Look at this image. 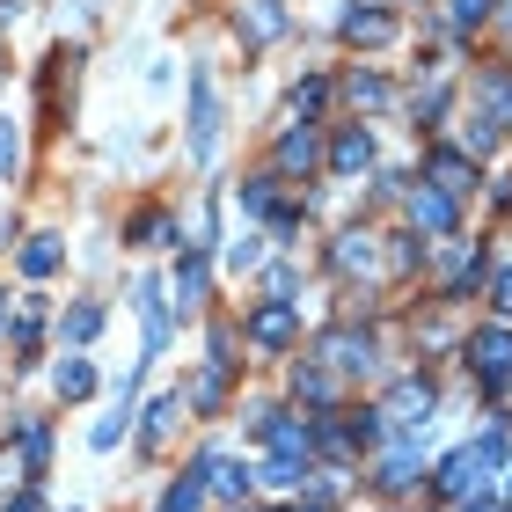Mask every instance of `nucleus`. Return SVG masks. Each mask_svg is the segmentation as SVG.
<instances>
[{
    "instance_id": "nucleus-1",
    "label": "nucleus",
    "mask_w": 512,
    "mask_h": 512,
    "mask_svg": "<svg viewBox=\"0 0 512 512\" xmlns=\"http://www.w3.org/2000/svg\"><path fill=\"white\" fill-rule=\"evenodd\" d=\"M498 461H505V425L491 417V425H483V439H469V447L447 454V469H439V491L461 498V505L483 498V491H491V469H498Z\"/></svg>"
},
{
    "instance_id": "nucleus-2",
    "label": "nucleus",
    "mask_w": 512,
    "mask_h": 512,
    "mask_svg": "<svg viewBox=\"0 0 512 512\" xmlns=\"http://www.w3.org/2000/svg\"><path fill=\"white\" fill-rule=\"evenodd\" d=\"M300 300H256V308L242 315V337L256 344V352H286V344L300 337Z\"/></svg>"
},
{
    "instance_id": "nucleus-3",
    "label": "nucleus",
    "mask_w": 512,
    "mask_h": 512,
    "mask_svg": "<svg viewBox=\"0 0 512 512\" xmlns=\"http://www.w3.org/2000/svg\"><path fill=\"white\" fill-rule=\"evenodd\" d=\"M191 476L205 483V498H227V505H242V498H249V469H242V461L227 454V447H205V454L191 461Z\"/></svg>"
},
{
    "instance_id": "nucleus-4",
    "label": "nucleus",
    "mask_w": 512,
    "mask_h": 512,
    "mask_svg": "<svg viewBox=\"0 0 512 512\" xmlns=\"http://www.w3.org/2000/svg\"><path fill=\"white\" fill-rule=\"evenodd\" d=\"M220 147V103H213V74L191 66V161H213Z\"/></svg>"
},
{
    "instance_id": "nucleus-5",
    "label": "nucleus",
    "mask_w": 512,
    "mask_h": 512,
    "mask_svg": "<svg viewBox=\"0 0 512 512\" xmlns=\"http://www.w3.org/2000/svg\"><path fill=\"white\" fill-rule=\"evenodd\" d=\"M235 30H242L249 44H278L293 22H286V8H278V0H235Z\"/></svg>"
},
{
    "instance_id": "nucleus-6",
    "label": "nucleus",
    "mask_w": 512,
    "mask_h": 512,
    "mask_svg": "<svg viewBox=\"0 0 512 512\" xmlns=\"http://www.w3.org/2000/svg\"><path fill=\"white\" fill-rule=\"evenodd\" d=\"M15 447H22V483H37L52 469V425L44 417H15Z\"/></svg>"
},
{
    "instance_id": "nucleus-7",
    "label": "nucleus",
    "mask_w": 512,
    "mask_h": 512,
    "mask_svg": "<svg viewBox=\"0 0 512 512\" xmlns=\"http://www.w3.org/2000/svg\"><path fill=\"white\" fill-rule=\"evenodd\" d=\"M322 359H330L337 374H374V337L366 330H337V337H322Z\"/></svg>"
},
{
    "instance_id": "nucleus-8",
    "label": "nucleus",
    "mask_w": 512,
    "mask_h": 512,
    "mask_svg": "<svg viewBox=\"0 0 512 512\" xmlns=\"http://www.w3.org/2000/svg\"><path fill=\"white\" fill-rule=\"evenodd\" d=\"M205 293H213V264H205V249H183L176 256V308H205Z\"/></svg>"
},
{
    "instance_id": "nucleus-9",
    "label": "nucleus",
    "mask_w": 512,
    "mask_h": 512,
    "mask_svg": "<svg viewBox=\"0 0 512 512\" xmlns=\"http://www.w3.org/2000/svg\"><path fill=\"white\" fill-rule=\"evenodd\" d=\"M125 432H139V395H118V403H110V417H96V425H88V447L110 454Z\"/></svg>"
},
{
    "instance_id": "nucleus-10",
    "label": "nucleus",
    "mask_w": 512,
    "mask_h": 512,
    "mask_svg": "<svg viewBox=\"0 0 512 512\" xmlns=\"http://www.w3.org/2000/svg\"><path fill=\"white\" fill-rule=\"evenodd\" d=\"M469 352H476V374L491 381V388H505V381H512V337H505V330H483Z\"/></svg>"
},
{
    "instance_id": "nucleus-11",
    "label": "nucleus",
    "mask_w": 512,
    "mask_h": 512,
    "mask_svg": "<svg viewBox=\"0 0 512 512\" xmlns=\"http://www.w3.org/2000/svg\"><path fill=\"white\" fill-rule=\"evenodd\" d=\"M176 425H183V388H176V395H154V403L139 410V439H147V447H161Z\"/></svg>"
},
{
    "instance_id": "nucleus-12",
    "label": "nucleus",
    "mask_w": 512,
    "mask_h": 512,
    "mask_svg": "<svg viewBox=\"0 0 512 512\" xmlns=\"http://www.w3.org/2000/svg\"><path fill=\"white\" fill-rule=\"evenodd\" d=\"M417 476H425V454H417V447H403V439H395V447L381 454V476H374V483H381V491H410Z\"/></svg>"
},
{
    "instance_id": "nucleus-13",
    "label": "nucleus",
    "mask_w": 512,
    "mask_h": 512,
    "mask_svg": "<svg viewBox=\"0 0 512 512\" xmlns=\"http://www.w3.org/2000/svg\"><path fill=\"white\" fill-rule=\"evenodd\" d=\"M425 410H432V388H425V381H403V388H395V403H388L381 417H388L395 432H410V425H425Z\"/></svg>"
},
{
    "instance_id": "nucleus-14",
    "label": "nucleus",
    "mask_w": 512,
    "mask_h": 512,
    "mask_svg": "<svg viewBox=\"0 0 512 512\" xmlns=\"http://www.w3.org/2000/svg\"><path fill=\"white\" fill-rule=\"evenodd\" d=\"M330 169H337V176H359V169H374V139H366V125H359V132H337V147H330Z\"/></svg>"
},
{
    "instance_id": "nucleus-15",
    "label": "nucleus",
    "mask_w": 512,
    "mask_h": 512,
    "mask_svg": "<svg viewBox=\"0 0 512 512\" xmlns=\"http://www.w3.org/2000/svg\"><path fill=\"white\" fill-rule=\"evenodd\" d=\"M227 374H235V366H220V359H213V366H205V374L191 381V410H198V417H220V403H227Z\"/></svg>"
},
{
    "instance_id": "nucleus-16",
    "label": "nucleus",
    "mask_w": 512,
    "mask_h": 512,
    "mask_svg": "<svg viewBox=\"0 0 512 512\" xmlns=\"http://www.w3.org/2000/svg\"><path fill=\"white\" fill-rule=\"evenodd\" d=\"M96 330H103V308H96V300H74V308L59 315V337L74 344V352H81V344H96Z\"/></svg>"
},
{
    "instance_id": "nucleus-17",
    "label": "nucleus",
    "mask_w": 512,
    "mask_h": 512,
    "mask_svg": "<svg viewBox=\"0 0 512 512\" xmlns=\"http://www.w3.org/2000/svg\"><path fill=\"white\" fill-rule=\"evenodd\" d=\"M59 235H30V242H22V278H52L59 271Z\"/></svg>"
},
{
    "instance_id": "nucleus-18",
    "label": "nucleus",
    "mask_w": 512,
    "mask_h": 512,
    "mask_svg": "<svg viewBox=\"0 0 512 512\" xmlns=\"http://www.w3.org/2000/svg\"><path fill=\"white\" fill-rule=\"evenodd\" d=\"M315 154H322V147H315L308 125H293L286 139H278V169H315Z\"/></svg>"
},
{
    "instance_id": "nucleus-19",
    "label": "nucleus",
    "mask_w": 512,
    "mask_h": 512,
    "mask_svg": "<svg viewBox=\"0 0 512 512\" xmlns=\"http://www.w3.org/2000/svg\"><path fill=\"white\" fill-rule=\"evenodd\" d=\"M52 388L66 395V403H81V395H96V366H88V359H66L59 374H52Z\"/></svg>"
},
{
    "instance_id": "nucleus-20",
    "label": "nucleus",
    "mask_w": 512,
    "mask_h": 512,
    "mask_svg": "<svg viewBox=\"0 0 512 512\" xmlns=\"http://www.w3.org/2000/svg\"><path fill=\"white\" fill-rule=\"evenodd\" d=\"M410 220H417V227H454V198H447V191H417V198H410Z\"/></svg>"
},
{
    "instance_id": "nucleus-21",
    "label": "nucleus",
    "mask_w": 512,
    "mask_h": 512,
    "mask_svg": "<svg viewBox=\"0 0 512 512\" xmlns=\"http://www.w3.org/2000/svg\"><path fill=\"white\" fill-rule=\"evenodd\" d=\"M432 191L461 198V191H469V161H461V154H432Z\"/></svg>"
},
{
    "instance_id": "nucleus-22",
    "label": "nucleus",
    "mask_w": 512,
    "mask_h": 512,
    "mask_svg": "<svg viewBox=\"0 0 512 512\" xmlns=\"http://www.w3.org/2000/svg\"><path fill=\"white\" fill-rule=\"evenodd\" d=\"M198 505H205V483H198V476H176L169 491H161L154 512H198Z\"/></svg>"
},
{
    "instance_id": "nucleus-23",
    "label": "nucleus",
    "mask_w": 512,
    "mask_h": 512,
    "mask_svg": "<svg viewBox=\"0 0 512 512\" xmlns=\"http://www.w3.org/2000/svg\"><path fill=\"white\" fill-rule=\"evenodd\" d=\"M264 483H271V491H300V483H308V461L271 454V461H264Z\"/></svg>"
},
{
    "instance_id": "nucleus-24",
    "label": "nucleus",
    "mask_w": 512,
    "mask_h": 512,
    "mask_svg": "<svg viewBox=\"0 0 512 512\" xmlns=\"http://www.w3.org/2000/svg\"><path fill=\"white\" fill-rule=\"evenodd\" d=\"M293 395H300V403H330L337 381L322 374V366H293Z\"/></svg>"
},
{
    "instance_id": "nucleus-25",
    "label": "nucleus",
    "mask_w": 512,
    "mask_h": 512,
    "mask_svg": "<svg viewBox=\"0 0 512 512\" xmlns=\"http://www.w3.org/2000/svg\"><path fill=\"white\" fill-rule=\"evenodd\" d=\"M337 264L344 271H374V235H359V227H352V235H337Z\"/></svg>"
},
{
    "instance_id": "nucleus-26",
    "label": "nucleus",
    "mask_w": 512,
    "mask_h": 512,
    "mask_svg": "<svg viewBox=\"0 0 512 512\" xmlns=\"http://www.w3.org/2000/svg\"><path fill=\"white\" fill-rule=\"evenodd\" d=\"M132 242H139V249H161V242H176V220H169V213H147V220H132Z\"/></svg>"
},
{
    "instance_id": "nucleus-27",
    "label": "nucleus",
    "mask_w": 512,
    "mask_h": 512,
    "mask_svg": "<svg viewBox=\"0 0 512 512\" xmlns=\"http://www.w3.org/2000/svg\"><path fill=\"white\" fill-rule=\"evenodd\" d=\"M344 37H352V44H381L388 37V15H344Z\"/></svg>"
},
{
    "instance_id": "nucleus-28",
    "label": "nucleus",
    "mask_w": 512,
    "mask_h": 512,
    "mask_svg": "<svg viewBox=\"0 0 512 512\" xmlns=\"http://www.w3.org/2000/svg\"><path fill=\"white\" fill-rule=\"evenodd\" d=\"M344 96H352V103H366V110H381V103H388V81H374V74H352V81H344Z\"/></svg>"
},
{
    "instance_id": "nucleus-29",
    "label": "nucleus",
    "mask_w": 512,
    "mask_h": 512,
    "mask_svg": "<svg viewBox=\"0 0 512 512\" xmlns=\"http://www.w3.org/2000/svg\"><path fill=\"white\" fill-rule=\"evenodd\" d=\"M249 264H264V242H256V235H235V242H227V271H249Z\"/></svg>"
},
{
    "instance_id": "nucleus-30",
    "label": "nucleus",
    "mask_w": 512,
    "mask_h": 512,
    "mask_svg": "<svg viewBox=\"0 0 512 512\" xmlns=\"http://www.w3.org/2000/svg\"><path fill=\"white\" fill-rule=\"evenodd\" d=\"M322 96H330V88H322V81H308V88H293V118H300V110H322Z\"/></svg>"
},
{
    "instance_id": "nucleus-31",
    "label": "nucleus",
    "mask_w": 512,
    "mask_h": 512,
    "mask_svg": "<svg viewBox=\"0 0 512 512\" xmlns=\"http://www.w3.org/2000/svg\"><path fill=\"white\" fill-rule=\"evenodd\" d=\"M8 512H44V498H37V483H22V491L8 498Z\"/></svg>"
},
{
    "instance_id": "nucleus-32",
    "label": "nucleus",
    "mask_w": 512,
    "mask_h": 512,
    "mask_svg": "<svg viewBox=\"0 0 512 512\" xmlns=\"http://www.w3.org/2000/svg\"><path fill=\"white\" fill-rule=\"evenodd\" d=\"M491 308H498V315H512V271H498V286H491Z\"/></svg>"
},
{
    "instance_id": "nucleus-33",
    "label": "nucleus",
    "mask_w": 512,
    "mask_h": 512,
    "mask_svg": "<svg viewBox=\"0 0 512 512\" xmlns=\"http://www.w3.org/2000/svg\"><path fill=\"white\" fill-rule=\"evenodd\" d=\"M491 15V0H454V22H483Z\"/></svg>"
},
{
    "instance_id": "nucleus-34",
    "label": "nucleus",
    "mask_w": 512,
    "mask_h": 512,
    "mask_svg": "<svg viewBox=\"0 0 512 512\" xmlns=\"http://www.w3.org/2000/svg\"><path fill=\"white\" fill-rule=\"evenodd\" d=\"M8 330H15V300L0 293V337H8Z\"/></svg>"
},
{
    "instance_id": "nucleus-35",
    "label": "nucleus",
    "mask_w": 512,
    "mask_h": 512,
    "mask_svg": "<svg viewBox=\"0 0 512 512\" xmlns=\"http://www.w3.org/2000/svg\"><path fill=\"white\" fill-rule=\"evenodd\" d=\"M461 512H498V505H491V498H469V505H461Z\"/></svg>"
},
{
    "instance_id": "nucleus-36",
    "label": "nucleus",
    "mask_w": 512,
    "mask_h": 512,
    "mask_svg": "<svg viewBox=\"0 0 512 512\" xmlns=\"http://www.w3.org/2000/svg\"><path fill=\"white\" fill-rule=\"evenodd\" d=\"M278 512H322V505H315V498H308V505H278Z\"/></svg>"
},
{
    "instance_id": "nucleus-37",
    "label": "nucleus",
    "mask_w": 512,
    "mask_h": 512,
    "mask_svg": "<svg viewBox=\"0 0 512 512\" xmlns=\"http://www.w3.org/2000/svg\"><path fill=\"white\" fill-rule=\"evenodd\" d=\"M235 512H242V505H235Z\"/></svg>"
}]
</instances>
